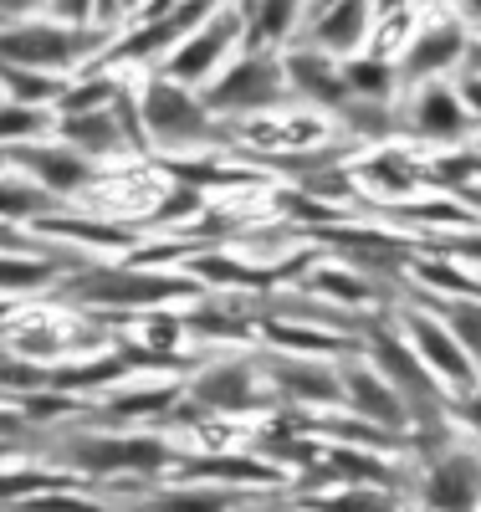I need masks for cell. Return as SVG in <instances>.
I'll return each mask as SVG.
<instances>
[{
    "instance_id": "obj_1",
    "label": "cell",
    "mask_w": 481,
    "mask_h": 512,
    "mask_svg": "<svg viewBox=\"0 0 481 512\" xmlns=\"http://www.w3.org/2000/svg\"><path fill=\"white\" fill-rule=\"evenodd\" d=\"M72 303L87 308H108V313H159L169 303H195L205 297V287L190 272H154V267H134V262H82L52 287Z\"/></svg>"
},
{
    "instance_id": "obj_2",
    "label": "cell",
    "mask_w": 481,
    "mask_h": 512,
    "mask_svg": "<svg viewBox=\"0 0 481 512\" xmlns=\"http://www.w3.org/2000/svg\"><path fill=\"white\" fill-rule=\"evenodd\" d=\"M134 108L144 123L149 154H159V159H195V154H210L236 139V128L215 118L200 93L180 88V82H169L159 72H149L134 88Z\"/></svg>"
},
{
    "instance_id": "obj_3",
    "label": "cell",
    "mask_w": 481,
    "mask_h": 512,
    "mask_svg": "<svg viewBox=\"0 0 481 512\" xmlns=\"http://www.w3.org/2000/svg\"><path fill=\"white\" fill-rule=\"evenodd\" d=\"M108 41L113 36L98 26H62L47 11H26V6L0 11V67H16V72H47V77L87 72L98 62L93 47H108Z\"/></svg>"
},
{
    "instance_id": "obj_4",
    "label": "cell",
    "mask_w": 481,
    "mask_h": 512,
    "mask_svg": "<svg viewBox=\"0 0 481 512\" xmlns=\"http://www.w3.org/2000/svg\"><path fill=\"white\" fill-rule=\"evenodd\" d=\"M57 466L87 482H113V477H169L180 451L164 436L144 431H113V425H87V431H62L52 446Z\"/></svg>"
},
{
    "instance_id": "obj_5",
    "label": "cell",
    "mask_w": 481,
    "mask_h": 512,
    "mask_svg": "<svg viewBox=\"0 0 481 512\" xmlns=\"http://www.w3.org/2000/svg\"><path fill=\"white\" fill-rule=\"evenodd\" d=\"M200 98L221 123H231V118H267V113L287 108L292 88H287L282 52H236V62L215 77Z\"/></svg>"
},
{
    "instance_id": "obj_6",
    "label": "cell",
    "mask_w": 481,
    "mask_h": 512,
    "mask_svg": "<svg viewBox=\"0 0 481 512\" xmlns=\"http://www.w3.org/2000/svg\"><path fill=\"white\" fill-rule=\"evenodd\" d=\"M236 52H246V26H241V6H210V16L174 47L154 72L169 77V82H180V88H210L215 77H221Z\"/></svg>"
},
{
    "instance_id": "obj_7",
    "label": "cell",
    "mask_w": 481,
    "mask_h": 512,
    "mask_svg": "<svg viewBox=\"0 0 481 512\" xmlns=\"http://www.w3.org/2000/svg\"><path fill=\"white\" fill-rule=\"evenodd\" d=\"M185 405L200 420H226V415H256L272 405V390L261 379V359H210L195 374H185Z\"/></svg>"
},
{
    "instance_id": "obj_8",
    "label": "cell",
    "mask_w": 481,
    "mask_h": 512,
    "mask_svg": "<svg viewBox=\"0 0 481 512\" xmlns=\"http://www.w3.org/2000/svg\"><path fill=\"white\" fill-rule=\"evenodd\" d=\"M471 36L476 31L456 11H420L405 52L395 62L400 93H415V88H425V82H446V72H461L466 52H471Z\"/></svg>"
},
{
    "instance_id": "obj_9",
    "label": "cell",
    "mask_w": 481,
    "mask_h": 512,
    "mask_svg": "<svg viewBox=\"0 0 481 512\" xmlns=\"http://www.w3.org/2000/svg\"><path fill=\"white\" fill-rule=\"evenodd\" d=\"M420 512H481V441H451L430 451L415 477Z\"/></svg>"
},
{
    "instance_id": "obj_10",
    "label": "cell",
    "mask_w": 481,
    "mask_h": 512,
    "mask_svg": "<svg viewBox=\"0 0 481 512\" xmlns=\"http://www.w3.org/2000/svg\"><path fill=\"white\" fill-rule=\"evenodd\" d=\"M400 333H405V344L420 354V364L441 379V390H446L451 400L481 390V374H476L471 354L456 344V333L435 318V308H405V313H400Z\"/></svg>"
},
{
    "instance_id": "obj_11",
    "label": "cell",
    "mask_w": 481,
    "mask_h": 512,
    "mask_svg": "<svg viewBox=\"0 0 481 512\" xmlns=\"http://www.w3.org/2000/svg\"><path fill=\"white\" fill-rule=\"evenodd\" d=\"M272 400L292 410H343V374L338 359H308V354H267L261 359Z\"/></svg>"
},
{
    "instance_id": "obj_12",
    "label": "cell",
    "mask_w": 481,
    "mask_h": 512,
    "mask_svg": "<svg viewBox=\"0 0 481 512\" xmlns=\"http://www.w3.org/2000/svg\"><path fill=\"white\" fill-rule=\"evenodd\" d=\"M338 374H343V410H348V415L364 420V425H374V431H384V436H395V441L410 436V410H405V400L395 395V384H389L364 354H348V359L338 364Z\"/></svg>"
},
{
    "instance_id": "obj_13",
    "label": "cell",
    "mask_w": 481,
    "mask_h": 512,
    "mask_svg": "<svg viewBox=\"0 0 481 512\" xmlns=\"http://www.w3.org/2000/svg\"><path fill=\"white\" fill-rule=\"evenodd\" d=\"M400 108V123H410L415 139H430L441 149H466L471 144V113L456 93V82H425V88L405 93Z\"/></svg>"
},
{
    "instance_id": "obj_14",
    "label": "cell",
    "mask_w": 481,
    "mask_h": 512,
    "mask_svg": "<svg viewBox=\"0 0 481 512\" xmlns=\"http://www.w3.org/2000/svg\"><path fill=\"white\" fill-rule=\"evenodd\" d=\"M11 169H16V175H26L36 190H47L57 205L98 185V164L82 159L77 149H67L62 139H41V144L11 149Z\"/></svg>"
},
{
    "instance_id": "obj_15",
    "label": "cell",
    "mask_w": 481,
    "mask_h": 512,
    "mask_svg": "<svg viewBox=\"0 0 481 512\" xmlns=\"http://www.w3.org/2000/svg\"><path fill=\"white\" fill-rule=\"evenodd\" d=\"M374 26H379V11L374 6L343 0V6H323V11L302 16V36L292 41V47H313V52H323L333 62H348V57H364L369 52Z\"/></svg>"
},
{
    "instance_id": "obj_16",
    "label": "cell",
    "mask_w": 481,
    "mask_h": 512,
    "mask_svg": "<svg viewBox=\"0 0 481 512\" xmlns=\"http://www.w3.org/2000/svg\"><path fill=\"white\" fill-rule=\"evenodd\" d=\"M282 67H287V88L297 103H308L313 113L323 118H338L348 103H354V93H348L343 82V62L313 52V47H287L282 52Z\"/></svg>"
},
{
    "instance_id": "obj_17",
    "label": "cell",
    "mask_w": 481,
    "mask_h": 512,
    "mask_svg": "<svg viewBox=\"0 0 481 512\" xmlns=\"http://www.w3.org/2000/svg\"><path fill=\"white\" fill-rule=\"evenodd\" d=\"M348 175H354V185L364 195L405 205V195H415L425 185V164L400 144H369L359 159H348Z\"/></svg>"
},
{
    "instance_id": "obj_18",
    "label": "cell",
    "mask_w": 481,
    "mask_h": 512,
    "mask_svg": "<svg viewBox=\"0 0 481 512\" xmlns=\"http://www.w3.org/2000/svg\"><path fill=\"white\" fill-rule=\"evenodd\" d=\"M52 139H62L67 149H77L82 159H113V154H128V128H123V113L118 103L103 108V113H82V118H57L52 123Z\"/></svg>"
},
{
    "instance_id": "obj_19",
    "label": "cell",
    "mask_w": 481,
    "mask_h": 512,
    "mask_svg": "<svg viewBox=\"0 0 481 512\" xmlns=\"http://www.w3.org/2000/svg\"><path fill=\"white\" fill-rule=\"evenodd\" d=\"M302 16L308 6H282V0H256L241 6V26H246V52H287L302 36Z\"/></svg>"
},
{
    "instance_id": "obj_20",
    "label": "cell",
    "mask_w": 481,
    "mask_h": 512,
    "mask_svg": "<svg viewBox=\"0 0 481 512\" xmlns=\"http://www.w3.org/2000/svg\"><path fill=\"white\" fill-rule=\"evenodd\" d=\"M256 492H226V487H200V482H169L154 497L139 502V512H246Z\"/></svg>"
},
{
    "instance_id": "obj_21",
    "label": "cell",
    "mask_w": 481,
    "mask_h": 512,
    "mask_svg": "<svg viewBox=\"0 0 481 512\" xmlns=\"http://www.w3.org/2000/svg\"><path fill=\"white\" fill-rule=\"evenodd\" d=\"M302 292H313V297H323V303H333V308H348V313H364L379 297V287L369 277H359L354 267H343V262H313Z\"/></svg>"
},
{
    "instance_id": "obj_22",
    "label": "cell",
    "mask_w": 481,
    "mask_h": 512,
    "mask_svg": "<svg viewBox=\"0 0 481 512\" xmlns=\"http://www.w3.org/2000/svg\"><path fill=\"white\" fill-rule=\"evenodd\" d=\"M180 400H185V379L144 384V390H113L103 400V415H113V420H169Z\"/></svg>"
},
{
    "instance_id": "obj_23",
    "label": "cell",
    "mask_w": 481,
    "mask_h": 512,
    "mask_svg": "<svg viewBox=\"0 0 481 512\" xmlns=\"http://www.w3.org/2000/svg\"><path fill=\"white\" fill-rule=\"evenodd\" d=\"M57 200L47 195V190H36L26 175H16V169H6V175H0V221L6 226H41V221H52L57 216Z\"/></svg>"
},
{
    "instance_id": "obj_24",
    "label": "cell",
    "mask_w": 481,
    "mask_h": 512,
    "mask_svg": "<svg viewBox=\"0 0 481 512\" xmlns=\"http://www.w3.org/2000/svg\"><path fill=\"white\" fill-rule=\"evenodd\" d=\"M343 82H348V93H354L359 103H395V98H400V72H395V62H384V57H374V52L348 57V62H343Z\"/></svg>"
},
{
    "instance_id": "obj_25",
    "label": "cell",
    "mask_w": 481,
    "mask_h": 512,
    "mask_svg": "<svg viewBox=\"0 0 481 512\" xmlns=\"http://www.w3.org/2000/svg\"><path fill=\"white\" fill-rule=\"evenodd\" d=\"M297 512H405L395 502V492H374V487H328L318 497H308Z\"/></svg>"
},
{
    "instance_id": "obj_26",
    "label": "cell",
    "mask_w": 481,
    "mask_h": 512,
    "mask_svg": "<svg viewBox=\"0 0 481 512\" xmlns=\"http://www.w3.org/2000/svg\"><path fill=\"white\" fill-rule=\"evenodd\" d=\"M52 113H41V108H21V103H6L0 98V149H26V144H41V139H52Z\"/></svg>"
},
{
    "instance_id": "obj_27",
    "label": "cell",
    "mask_w": 481,
    "mask_h": 512,
    "mask_svg": "<svg viewBox=\"0 0 481 512\" xmlns=\"http://www.w3.org/2000/svg\"><path fill=\"white\" fill-rule=\"evenodd\" d=\"M476 180H481V159H476L471 144H466V149H441V154L425 164V185H435V190L466 195Z\"/></svg>"
},
{
    "instance_id": "obj_28",
    "label": "cell",
    "mask_w": 481,
    "mask_h": 512,
    "mask_svg": "<svg viewBox=\"0 0 481 512\" xmlns=\"http://www.w3.org/2000/svg\"><path fill=\"white\" fill-rule=\"evenodd\" d=\"M16 410H21V420H26V431H36V425H57V420H67V415H82V400H72V395H62V390H41V395L16 400Z\"/></svg>"
},
{
    "instance_id": "obj_29",
    "label": "cell",
    "mask_w": 481,
    "mask_h": 512,
    "mask_svg": "<svg viewBox=\"0 0 481 512\" xmlns=\"http://www.w3.org/2000/svg\"><path fill=\"white\" fill-rule=\"evenodd\" d=\"M200 210H205V190H195V185H174V180H169V195H164V200H154L149 226L185 221V216H200Z\"/></svg>"
},
{
    "instance_id": "obj_30",
    "label": "cell",
    "mask_w": 481,
    "mask_h": 512,
    "mask_svg": "<svg viewBox=\"0 0 481 512\" xmlns=\"http://www.w3.org/2000/svg\"><path fill=\"white\" fill-rule=\"evenodd\" d=\"M456 93H461V103H466V113H471V123L481 118V77L476 72H461L456 77Z\"/></svg>"
},
{
    "instance_id": "obj_31",
    "label": "cell",
    "mask_w": 481,
    "mask_h": 512,
    "mask_svg": "<svg viewBox=\"0 0 481 512\" xmlns=\"http://www.w3.org/2000/svg\"><path fill=\"white\" fill-rule=\"evenodd\" d=\"M461 72H476V77H481V31L471 36V52H466V67H461Z\"/></svg>"
},
{
    "instance_id": "obj_32",
    "label": "cell",
    "mask_w": 481,
    "mask_h": 512,
    "mask_svg": "<svg viewBox=\"0 0 481 512\" xmlns=\"http://www.w3.org/2000/svg\"><path fill=\"white\" fill-rule=\"evenodd\" d=\"M11 313H16V308L6 303V297H0V323H11Z\"/></svg>"
},
{
    "instance_id": "obj_33",
    "label": "cell",
    "mask_w": 481,
    "mask_h": 512,
    "mask_svg": "<svg viewBox=\"0 0 481 512\" xmlns=\"http://www.w3.org/2000/svg\"><path fill=\"white\" fill-rule=\"evenodd\" d=\"M6 169H11V154H6V149H0V175H6Z\"/></svg>"
},
{
    "instance_id": "obj_34",
    "label": "cell",
    "mask_w": 481,
    "mask_h": 512,
    "mask_svg": "<svg viewBox=\"0 0 481 512\" xmlns=\"http://www.w3.org/2000/svg\"><path fill=\"white\" fill-rule=\"evenodd\" d=\"M471 364H476V374H481V349H476V359H471Z\"/></svg>"
},
{
    "instance_id": "obj_35",
    "label": "cell",
    "mask_w": 481,
    "mask_h": 512,
    "mask_svg": "<svg viewBox=\"0 0 481 512\" xmlns=\"http://www.w3.org/2000/svg\"><path fill=\"white\" fill-rule=\"evenodd\" d=\"M476 159H481V149H476Z\"/></svg>"
},
{
    "instance_id": "obj_36",
    "label": "cell",
    "mask_w": 481,
    "mask_h": 512,
    "mask_svg": "<svg viewBox=\"0 0 481 512\" xmlns=\"http://www.w3.org/2000/svg\"><path fill=\"white\" fill-rule=\"evenodd\" d=\"M410 512H420V507H410Z\"/></svg>"
}]
</instances>
